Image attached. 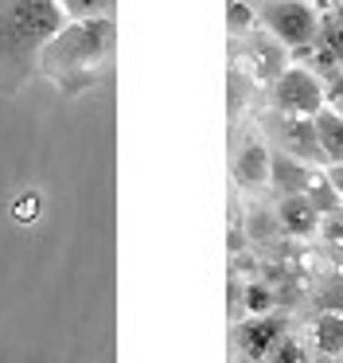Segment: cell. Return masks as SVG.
Listing matches in <instances>:
<instances>
[{
	"mask_svg": "<svg viewBox=\"0 0 343 363\" xmlns=\"http://www.w3.org/2000/svg\"><path fill=\"white\" fill-rule=\"evenodd\" d=\"M117 48V24L109 16L94 20H67L43 48L39 67L62 94H82L86 86L109 71V59Z\"/></svg>",
	"mask_w": 343,
	"mask_h": 363,
	"instance_id": "6da1fadb",
	"label": "cell"
},
{
	"mask_svg": "<svg viewBox=\"0 0 343 363\" xmlns=\"http://www.w3.org/2000/svg\"><path fill=\"white\" fill-rule=\"evenodd\" d=\"M62 24L59 0H0V94H16L35 74L39 55Z\"/></svg>",
	"mask_w": 343,
	"mask_h": 363,
	"instance_id": "7a4b0ae2",
	"label": "cell"
},
{
	"mask_svg": "<svg viewBox=\"0 0 343 363\" xmlns=\"http://www.w3.org/2000/svg\"><path fill=\"white\" fill-rule=\"evenodd\" d=\"M257 28L281 43L288 55L312 48L320 35V12L308 0H265L257 9Z\"/></svg>",
	"mask_w": 343,
	"mask_h": 363,
	"instance_id": "3957f363",
	"label": "cell"
},
{
	"mask_svg": "<svg viewBox=\"0 0 343 363\" xmlns=\"http://www.w3.org/2000/svg\"><path fill=\"white\" fill-rule=\"evenodd\" d=\"M269 102H273V113H285V118H316L327 106V86L316 71L296 63V67H285L269 82Z\"/></svg>",
	"mask_w": 343,
	"mask_h": 363,
	"instance_id": "277c9868",
	"label": "cell"
},
{
	"mask_svg": "<svg viewBox=\"0 0 343 363\" xmlns=\"http://www.w3.org/2000/svg\"><path fill=\"white\" fill-rule=\"evenodd\" d=\"M234 340H238L242 355H249V359L265 363V355H269L273 347H277L281 340H285V316H277V313L249 316V320H242V324H238Z\"/></svg>",
	"mask_w": 343,
	"mask_h": 363,
	"instance_id": "5b68a950",
	"label": "cell"
},
{
	"mask_svg": "<svg viewBox=\"0 0 343 363\" xmlns=\"http://www.w3.org/2000/svg\"><path fill=\"white\" fill-rule=\"evenodd\" d=\"M273 133H277V141H281V152L304 160V164H320L312 118H285V113H273Z\"/></svg>",
	"mask_w": 343,
	"mask_h": 363,
	"instance_id": "8992f818",
	"label": "cell"
},
{
	"mask_svg": "<svg viewBox=\"0 0 343 363\" xmlns=\"http://www.w3.org/2000/svg\"><path fill=\"white\" fill-rule=\"evenodd\" d=\"M273 215H277V230L288 235V238L320 235V211L308 203V196H281Z\"/></svg>",
	"mask_w": 343,
	"mask_h": 363,
	"instance_id": "52a82bcc",
	"label": "cell"
},
{
	"mask_svg": "<svg viewBox=\"0 0 343 363\" xmlns=\"http://www.w3.org/2000/svg\"><path fill=\"white\" fill-rule=\"evenodd\" d=\"M320 168L316 164H304V160L288 157V152H273L269 160V188L281 191V196H304L308 184L316 180Z\"/></svg>",
	"mask_w": 343,
	"mask_h": 363,
	"instance_id": "ba28073f",
	"label": "cell"
},
{
	"mask_svg": "<svg viewBox=\"0 0 343 363\" xmlns=\"http://www.w3.org/2000/svg\"><path fill=\"white\" fill-rule=\"evenodd\" d=\"M269 160H273V149L257 137L242 141L238 157H234V176H238L242 188H269Z\"/></svg>",
	"mask_w": 343,
	"mask_h": 363,
	"instance_id": "9c48e42d",
	"label": "cell"
},
{
	"mask_svg": "<svg viewBox=\"0 0 343 363\" xmlns=\"http://www.w3.org/2000/svg\"><path fill=\"white\" fill-rule=\"evenodd\" d=\"M312 133H316L320 164H343V110H335L332 102L312 118Z\"/></svg>",
	"mask_w": 343,
	"mask_h": 363,
	"instance_id": "30bf717a",
	"label": "cell"
},
{
	"mask_svg": "<svg viewBox=\"0 0 343 363\" xmlns=\"http://www.w3.org/2000/svg\"><path fill=\"white\" fill-rule=\"evenodd\" d=\"M288 67V51L281 48L273 35H249V71H254V79L262 82H273L281 71Z\"/></svg>",
	"mask_w": 343,
	"mask_h": 363,
	"instance_id": "8fae6325",
	"label": "cell"
},
{
	"mask_svg": "<svg viewBox=\"0 0 343 363\" xmlns=\"http://www.w3.org/2000/svg\"><path fill=\"white\" fill-rule=\"evenodd\" d=\"M312 340H316V347L324 355H343V316L335 313V308H327V313L316 316V324H312Z\"/></svg>",
	"mask_w": 343,
	"mask_h": 363,
	"instance_id": "7c38bea8",
	"label": "cell"
},
{
	"mask_svg": "<svg viewBox=\"0 0 343 363\" xmlns=\"http://www.w3.org/2000/svg\"><path fill=\"white\" fill-rule=\"evenodd\" d=\"M304 196H308V203H312V207H316V211H320V219H324V215H332L335 207L343 203V199H339V191L332 188V180H327V176H324V168H320V172H316V180L308 184V191H304Z\"/></svg>",
	"mask_w": 343,
	"mask_h": 363,
	"instance_id": "4fadbf2b",
	"label": "cell"
},
{
	"mask_svg": "<svg viewBox=\"0 0 343 363\" xmlns=\"http://www.w3.org/2000/svg\"><path fill=\"white\" fill-rule=\"evenodd\" d=\"M316 48L324 55H332L335 63L343 67V20L335 16H320V35H316Z\"/></svg>",
	"mask_w": 343,
	"mask_h": 363,
	"instance_id": "5bb4252c",
	"label": "cell"
},
{
	"mask_svg": "<svg viewBox=\"0 0 343 363\" xmlns=\"http://www.w3.org/2000/svg\"><path fill=\"white\" fill-rule=\"evenodd\" d=\"M226 28H230V35H249L257 28V12L254 4H246V0H230L226 4Z\"/></svg>",
	"mask_w": 343,
	"mask_h": 363,
	"instance_id": "9a60e30c",
	"label": "cell"
},
{
	"mask_svg": "<svg viewBox=\"0 0 343 363\" xmlns=\"http://www.w3.org/2000/svg\"><path fill=\"white\" fill-rule=\"evenodd\" d=\"M59 9L67 20H94V16H109L113 0H59Z\"/></svg>",
	"mask_w": 343,
	"mask_h": 363,
	"instance_id": "2e32d148",
	"label": "cell"
},
{
	"mask_svg": "<svg viewBox=\"0 0 343 363\" xmlns=\"http://www.w3.org/2000/svg\"><path fill=\"white\" fill-rule=\"evenodd\" d=\"M246 313L249 316H262V313H273V289L262 281H249L246 285Z\"/></svg>",
	"mask_w": 343,
	"mask_h": 363,
	"instance_id": "e0dca14e",
	"label": "cell"
},
{
	"mask_svg": "<svg viewBox=\"0 0 343 363\" xmlns=\"http://www.w3.org/2000/svg\"><path fill=\"white\" fill-rule=\"evenodd\" d=\"M320 238H324V242H332V246H343V203L335 207L332 215H324V219H320Z\"/></svg>",
	"mask_w": 343,
	"mask_h": 363,
	"instance_id": "ac0fdd59",
	"label": "cell"
},
{
	"mask_svg": "<svg viewBox=\"0 0 343 363\" xmlns=\"http://www.w3.org/2000/svg\"><path fill=\"white\" fill-rule=\"evenodd\" d=\"M265 363H304V347L293 344V340H281V344L265 355Z\"/></svg>",
	"mask_w": 343,
	"mask_h": 363,
	"instance_id": "d6986e66",
	"label": "cell"
},
{
	"mask_svg": "<svg viewBox=\"0 0 343 363\" xmlns=\"http://www.w3.org/2000/svg\"><path fill=\"white\" fill-rule=\"evenodd\" d=\"M327 102H332L335 110H343V71L335 74L332 82H327Z\"/></svg>",
	"mask_w": 343,
	"mask_h": 363,
	"instance_id": "ffe728a7",
	"label": "cell"
},
{
	"mask_svg": "<svg viewBox=\"0 0 343 363\" xmlns=\"http://www.w3.org/2000/svg\"><path fill=\"white\" fill-rule=\"evenodd\" d=\"M324 176L332 180V188L339 191V199H343V164H324Z\"/></svg>",
	"mask_w": 343,
	"mask_h": 363,
	"instance_id": "44dd1931",
	"label": "cell"
},
{
	"mask_svg": "<svg viewBox=\"0 0 343 363\" xmlns=\"http://www.w3.org/2000/svg\"><path fill=\"white\" fill-rule=\"evenodd\" d=\"M308 4H312V9H316V12H320V16H332V12H335V9H339L343 0H308Z\"/></svg>",
	"mask_w": 343,
	"mask_h": 363,
	"instance_id": "7402d4cb",
	"label": "cell"
},
{
	"mask_svg": "<svg viewBox=\"0 0 343 363\" xmlns=\"http://www.w3.org/2000/svg\"><path fill=\"white\" fill-rule=\"evenodd\" d=\"M332 16H335V20H343V4H339V9H335V12H332Z\"/></svg>",
	"mask_w": 343,
	"mask_h": 363,
	"instance_id": "603a6c76",
	"label": "cell"
}]
</instances>
